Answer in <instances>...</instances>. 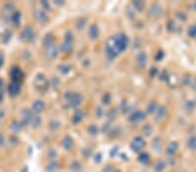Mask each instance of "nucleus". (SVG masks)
<instances>
[{
  "instance_id": "nucleus-1",
  "label": "nucleus",
  "mask_w": 196,
  "mask_h": 172,
  "mask_svg": "<svg viewBox=\"0 0 196 172\" xmlns=\"http://www.w3.org/2000/svg\"><path fill=\"white\" fill-rule=\"evenodd\" d=\"M11 79L13 80V82L15 83H20L23 79L24 74L22 72V70L19 67H13L11 70Z\"/></svg>"
},
{
  "instance_id": "nucleus-2",
  "label": "nucleus",
  "mask_w": 196,
  "mask_h": 172,
  "mask_svg": "<svg viewBox=\"0 0 196 172\" xmlns=\"http://www.w3.org/2000/svg\"><path fill=\"white\" fill-rule=\"evenodd\" d=\"M33 37H34V32H33V29L29 26L24 29L23 31L20 34V38L24 42H30L33 40Z\"/></svg>"
},
{
  "instance_id": "nucleus-3",
  "label": "nucleus",
  "mask_w": 196,
  "mask_h": 172,
  "mask_svg": "<svg viewBox=\"0 0 196 172\" xmlns=\"http://www.w3.org/2000/svg\"><path fill=\"white\" fill-rule=\"evenodd\" d=\"M34 84L37 89L39 90H43L46 87L47 81L46 78L43 75H37V77L34 79Z\"/></svg>"
},
{
  "instance_id": "nucleus-4",
  "label": "nucleus",
  "mask_w": 196,
  "mask_h": 172,
  "mask_svg": "<svg viewBox=\"0 0 196 172\" xmlns=\"http://www.w3.org/2000/svg\"><path fill=\"white\" fill-rule=\"evenodd\" d=\"M20 90H21V87H20V84L19 83H15V82H12L11 84H10V85L8 86V92L11 96V97H16L18 96L19 93H20Z\"/></svg>"
},
{
  "instance_id": "nucleus-5",
  "label": "nucleus",
  "mask_w": 196,
  "mask_h": 172,
  "mask_svg": "<svg viewBox=\"0 0 196 172\" xmlns=\"http://www.w3.org/2000/svg\"><path fill=\"white\" fill-rule=\"evenodd\" d=\"M34 18L37 20L38 23H46V21L48 20V17L47 15L43 11V10H36L34 12Z\"/></svg>"
},
{
  "instance_id": "nucleus-6",
  "label": "nucleus",
  "mask_w": 196,
  "mask_h": 172,
  "mask_svg": "<svg viewBox=\"0 0 196 172\" xmlns=\"http://www.w3.org/2000/svg\"><path fill=\"white\" fill-rule=\"evenodd\" d=\"M81 102H82V96L79 93L72 94V98L69 100V103H70L72 107H77V106H79L80 103H81Z\"/></svg>"
},
{
  "instance_id": "nucleus-7",
  "label": "nucleus",
  "mask_w": 196,
  "mask_h": 172,
  "mask_svg": "<svg viewBox=\"0 0 196 172\" xmlns=\"http://www.w3.org/2000/svg\"><path fill=\"white\" fill-rule=\"evenodd\" d=\"M58 54H59V49L54 44H52L51 46L46 48V55L49 58L53 59V58H55L58 56Z\"/></svg>"
},
{
  "instance_id": "nucleus-8",
  "label": "nucleus",
  "mask_w": 196,
  "mask_h": 172,
  "mask_svg": "<svg viewBox=\"0 0 196 172\" xmlns=\"http://www.w3.org/2000/svg\"><path fill=\"white\" fill-rule=\"evenodd\" d=\"M143 146H144L143 139L140 138V137H137V138L133 140V142L132 144V149L137 152V151H140V149L143 148Z\"/></svg>"
},
{
  "instance_id": "nucleus-9",
  "label": "nucleus",
  "mask_w": 196,
  "mask_h": 172,
  "mask_svg": "<svg viewBox=\"0 0 196 172\" xmlns=\"http://www.w3.org/2000/svg\"><path fill=\"white\" fill-rule=\"evenodd\" d=\"M13 12H14V6L13 5L11 4L5 5L4 9H3V15H4L5 19H6V17H8L11 19V15L13 14Z\"/></svg>"
},
{
  "instance_id": "nucleus-10",
  "label": "nucleus",
  "mask_w": 196,
  "mask_h": 172,
  "mask_svg": "<svg viewBox=\"0 0 196 172\" xmlns=\"http://www.w3.org/2000/svg\"><path fill=\"white\" fill-rule=\"evenodd\" d=\"M33 111L35 112H37V113H39V112H41L45 109V103L41 101V100H37V101H35V102L33 103Z\"/></svg>"
},
{
  "instance_id": "nucleus-11",
  "label": "nucleus",
  "mask_w": 196,
  "mask_h": 172,
  "mask_svg": "<svg viewBox=\"0 0 196 172\" xmlns=\"http://www.w3.org/2000/svg\"><path fill=\"white\" fill-rule=\"evenodd\" d=\"M53 41H54V37L51 34H47L46 37L43 39V44L45 47H49L53 44Z\"/></svg>"
},
{
  "instance_id": "nucleus-12",
  "label": "nucleus",
  "mask_w": 196,
  "mask_h": 172,
  "mask_svg": "<svg viewBox=\"0 0 196 172\" xmlns=\"http://www.w3.org/2000/svg\"><path fill=\"white\" fill-rule=\"evenodd\" d=\"M11 20L15 25L18 26L20 23V20H21V13L19 11H14L13 14L11 15Z\"/></svg>"
},
{
  "instance_id": "nucleus-13",
  "label": "nucleus",
  "mask_w": 196,
  "mask_h": 172,
  "mask_svg": "<svg viewBox=\"0 0 196 172\" xmlns=\"http://www.w3.org/2000/svg\"><path fill=\"white\" fill-rule=\"evenodd\" d=\"M82 118H83V113L81 111H76L74 116L72 117V122H73V124H77L82 120Z\"/></svg>"
},
{
  "instance_id": "nucleus-14",
  "label": "nucleus",
  "mask_w": 196,
  "mask_h": 172,
  "mask_svg": "<svg viewBox=\"0 0 196 172\" xmlns=\"http://www.w3.org/2000/svg\"><path fill=\"white\" fill-rule=\"evenodd\" d=\"M59 168V163L56 161H51L46 165L47 171H54Z\"/></svg>"
},
{
  "instance_id": "nucleus-15",
  "label": "nucleus",
  "mask_w": 196,
  "mask_h": 172,
  "mask_svg": "<svg viewBox=\"0 0 196 172\" xmlns=\"http://www.w3.org/2000/svg\"><path fill=\"white\" fill-rule=\"evenodd\" d=\"M72 145H73L72 139L71 137H69V136L65 137V139L63 140V146L65 147V149H70L72 147Z\"/></svg>"
},
{
  "instance_id": "nucleus-16",
  "label": "nucleus",
  "mask_w": 196,
  "mask_h": 172,
  "mask_svg": "<svg viewBox=\"0 0 196 172\" xmlns=\"http://www.w3.org/2000/svg\"><path fill=\"white\" fill-rule=\"evenodd\" d=\"M145 117V115L142 112H137L135 114L132 115L131 116V120L133 122H138L140 120H143V118Z\"/></svg>"
},
{
  "instance_id": "nucleus-17",
  "label": "nucleus",
  "mask_w": 196,
  "mask_h": 172,
  "mask_svg": "<svg viewBox=\"0 0 196 172\" xmlns=\"http://www.w3.org/2000/svg\"><path fill=\"white\" fill-rule=\"evenodd\" d=\"M61 50L65 53H70L72 50V44H69V43H64L61 46Z\"/></svg>"
},
{
  "instance_id": "nucleus-18",
  "label": "nucleus",
  "mask_w": 196,
  "mask_h": 172,
  "mask_svg": "<svg viewBox=\"0 0 196 172\" xmlns=\"http://www.w3.org/2000/svg\"><path fill=\"white\" fill-rule=\"evenodd\" d=\"M21 128H22V124L18 121L12 122L11 126V129L12 131H14V132H18V131H19V130H21Z\"/></svg>"
},
{
  "instance_id": "nucleus-19",
  "label": "nucleus",
  "mask_w": 196,
  "mask_h": 172,
  "mask_svg": "<svg viewBox=\"0 0 196 172\" xmlns=\"http://www.w3.org/2000/svg\"><path fill=\"white\" fill-rule=\"evenodd\" d=\"M59 70H60L61 73L63 74H66L68 73L71 70V67L68 65H65V64H63V65H60L59 66Z\"/></svg>"
},
{
  "instance_id": "nucleus-20",
  "label": "nucleus",
  "mask_w": 196,
  "mask_h": 172,
  "mask_svg": "<svg viewBox=\"0 0 196 172\" xmlns=\"http://www.w3.org/2000/svg\"><path fill=\"white\" fill-rule=\"evenodd\" d=\"M98 35V30L96 26H92L90 29V37H92L93 38H96Z\"/></svg>"
},
{
  "instance_id": "nucleus-21",
  "label": "nucleus",
  "mask_w": 196,
  "mask_h": 172,
  "mask_svg": "<svg viewBox=\"0 0 196 172\" xmlns=\"http://www.w3.org/2000/svg\"><path fill=\"white\" fill-rule=\"evenodd\" d=\"M164 169H165V163L162 161H159V163L156 164V166H155V171L161 172Z\"/></svg>"
},
{
  "instance_id": "nucleus-22",
  "label": "nucleus",
  "mask_w": 196,
  "mask_h": 172,
  "mask_svg": "<svg viewBox=\"0 0 196 172\" xmlns=\"http://www.w3.org/2000/svg\"><path fill=\"white\" fill-rule=\"evenodd\" d=\"M178 149V146H177V144H170V146L168 147V149H167V151H168V153H170V154H173L174 153L175 151H176V149Z\"/></svg>"
},
{
  "instance_id": "nucleus-23",
  "label": "nucleus",
  "mask_w": 196,
  "mask_h": 172,
  "mask_svg": "<svg viewBox=\"0 0 196 172\" xmlns=\"http://www.w3.org/2000/svg\"><path fill=\"white\" fill-rule=\"evenodd\" d=\"M70 169L72 170H79L81 169V164L79 162H73L70 165Z\"/></svg>"
},
{
  "instance_id": "nucleus-24",
  "label": "nucleus",
  "mask_w": 196,
  "mask_h": 172,
  "mask_svg": "<svg viewBox=\"0 0 196 172\" xmlns=\"http://www.w3.org/2000/svg\"><path fill=\"white\" fill-rule=\"evenodd\" d=\"M188 34L192 37H196V24L192 25L191 27L189 28V30H188Z\"/></svg>"
},
{
  "instance_id": "nucleus-25",
  "label": "nucleus",
  "mask_w": 196,
  "mask_h": 172,
  "mask_svg": "<svg viewBox=\"0 0 196 172\" xmlns=\"http://www.w3.org/2000/svg\"><path fill=\"white\" fill-rule=\"evenodd\" d=\"M188 146L193 149H196V137H192L188 141Z\"/></svg>"
},
{
  "instance_id": "nucleus-26",
  "label": "nucleus",
  "mask_w": 196,
  "mask_h": 172,
  "mask_svg": "<svg viewBox=\"0 0 196 172\" xmlns=\"http://www.w3.org/2000/svg\"><path fill=\"white\" fill-rule=\"evenodd\" d=\"M72 40H73V36H72V34L71 32L66 33L65 36V43H69V44H71Z\"/></svg>"
},
{
  "instance_id": "nucleus-27",
  "label": "nucleus",
  "mask_w": 196,
  "mask_h": 172,
  "mask_svg": "<svg viewBox=\"0 0 196 172\" xmlns=\"http://www.w3.org/2000/svg\"><path fill=\"white\" fill-rule=\"evenodd\" d=\"M11 38V33L10 32V31H6L5 34V36L3 37V42L6 44V43H8L10 41V39Z\"/></svg>"
},
{
  "instance_id": "nucleus-28",
  "label": "nucleus",
  "mask_w": 196,
  "mask_h": 172,
  "mask_svg": "<svg viewBox=\"0 0 196 172\" xmlns=\"http://www.w3.org/2000/svg\"><path fill=\"white\" fill-rule=\"evenodd\" d=\"M139 159H140V162H142V163H146L149 160V156L146 155V153L141 154L140 157H139Z\"/></svg>"
},
{
  "instance_id": "nucleus-29",
  "label": "nucleus",
  "mask_w": 196,
  "mask_h": 172,
  "mask_svg": "<svg viewBox=\"0 0 196 172\" xmlns=\"http://www.w3.org/2000/svg\"><path fill=\"white\" fill-rule=\"evenodd\" d=\"M88 130H89V132H90L91 134H93V135H95V134H97V133H98V128H97L95 125L90 126Z\"/></svg>"
},
{
  "instance_id": "nucleus-30",
  "label": "nucleus",
  "mask_w": 196,
  "mask_h": 172,
  "mask_svg": "<svg viewBox=\"0 0 196 172\" xmlns=\"http://www.w3.org/2000/svg\"><path fill=\"white\" fill-rule=\"evenodd\" d=\"M10 142L11 143V144H12L13 146H15V145H17V144H19V138L16 137V136H11Z\"/></svg>"
},
{
  "instance_id": "nucleus-31",
  "label": "nucleus",
  "mask_w": 196,
  "mask_h": 172,
  "mask_svg": "<svg viewBox=\"0 0 196 172\" xmlns=\"http://www.w3.org/2000/svg\"><path fill=\"white\" fill-rule=\"evenodd\" d=\"M85 24V21L84 19H82V21H79V22H77V26L80 28V30H81V29L84 27Z\"/></svg>"
},
{
  "instance_id": "nucleus-32",
  "label": "nucleus",
  "mask_w": 196,
  "mask_h": 172,
  "mask_svg": "<svg viewBox=\"0 0 196 172\" xmlns=\"http://www.w3.org/2000/svg\"><path fill=\"white\" fill-rule=\"evenodd\" d=\"M56 152L53 150V149H51V150H49L48 151V157L50 158H54L56 157Z\"/></svg>"
},
{
  "instance_id": "nucleus-33",
  "label": "nucleus",
  "mask_w": 196,
  "mask_h": 172,
  "mask_svg": "<svg viewBox=\"0 0 196 172\" xmlns=\"http://www.w3.org/2000/svg\"><path fill=\"white\" fill-rule=\"evenodd\" d=\"M41 5H42V6L45 8V9H46V10L50 9V5H49V3L46 2V1H42V2H41Z\"/></svg>"
},
{
  "instance_id": "nucleus-34",
  "label": "nucleus",
  "mask_w": 196,
  "mask_h": 172,
  "mask_svg": "<svg viewBox=\"0 0 196 172\" xmlns=\"http://www.w3.org/2000/svg\"><path fill=\"white\" fill-rule=\"evenodd\" d=\"M4 60H5V57H4V54L2 52H0V68L2 67V65L4 64Z\"/></svg>"
},
{
  "instance_id": "nucleus-35",
  "label": "nucleus",
  "mask_w": 196,
  "mask_h": 172,
  "mask_svg": "<svg viewBox=\"0 0 196 172\" xmlns=\"http://www.w3.org/2000/svg\"><path fill=\"white\" fill-rule=\"evenodd\" d=\"M4 144H5V137H4V136L2 134H0V147L3 146Z\"/></svg>"
},
{
  "instance_id": "nucleus-36",
  "label": "nucleus",
  "mask_w": 196,
  "mask_h": 172,
  "mask_svg": "<svg viewBox=\"0 0 196 172\" xmlns=\"http://www.w3.org/2000/svg\"><path fill=\"white\" fill-rule=\"evenodd\" d=\"M3 98H4V92L3 90H0V103L3 101Z\"/></svg>"
},
{
  "instance_id": "nucleus-37",
  "label": "nucleus",
  "mask_w": 196,
  "mask_h": 172,
  "mask_svg": "<svg viewBox=\"0 0 196 172\" xmlns=\"http://www.w3.org/2000/svg\"><path fill=\"white\" fill-rule=\"evenodd\" d=\"M3 86H4V82L0 78V90H3Z\"/></svg>"
},
{
  "instance_id": "nucleus-38",
  "label": "nucleus",
  "mask_w": 196,
  "mask_h": 172,
  "mask_svg": "<svg viewBox=\"0 0 196 172\" xmlns=\"http://www.w3.org/2000/svg\"><path fill=\"white\" fill-rule=\"evenodd\" d=\"M4 116H5V112L3 111L2 110H0V120L4 117Z\"/></svg>"
},
{
  "instance_id": "nucleus-39",
  "label": "nucleus",
  "mask_w": 196,
  "mask_h": 172,
  "mask_svg": "<svg viewBox=\"0 0 196 172\" xmlns=\"http://www.w3.org/2000/svg\"><path fill=\"white\" fill-rule=\"evenodd\" d=\"M194 89H196V81L195 83H194Z\"/></svg>"
},
{
  "instance_id": "nucleus-40",
  "label": "nucleus",
  "mask_w": 196,
  "mask_h": 172,
  "mask_svg": "<svg viewBox=\"0 0 196 172\" xmlns=\"http://www.w3.org/2000/svg\"><path fill=\"white\" fill-rule=\"evenodd\" d=\"M194 9H196V3H195V5H194Z\"/></svg>"
}]
</instances>
